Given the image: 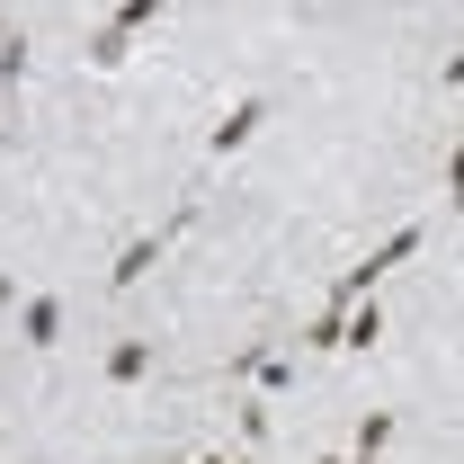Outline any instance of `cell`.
I'll return each mask as SVG.
<instances>
[{"mask_svg": "<svg viewBox=\"0 0 464 464\" xmlns=\"http://www.w3.org/2000/svg\"><path fill=\"white\" fill-rule=\"evenodd\" d=\"M259 125H268V99H241V108H232L224 125H215V134H206V152H215V161H232V152H241V143H250V134H259Z\"/></svg>", "mask_w": 464, "mask_h": 464, "instance_id": "cell-1", "label": "cell"}, {"mask_svg": "<svg viewBox=\"0 0 464 464\" xmlns=\"http://www.w3.org/2000/svg\"><path fill=\"white\" fill-rule=\"evenodd\" d=\"M152 259H161V232H134V241H125V250H116V268H108V286L125 295V286H143V268H152Z\"/></svg>", "mask_w": 464, "mask_h": 464, "instance_id": "cell-2", "label": "cell"}, {"mask_svg": "<svg viewBox=\"0 0 464 464\" xmlns=\"http://www.w3.org/2000/svg\"><path fill=\"white\" fill-rule=\"evenodd\" d=\"M18 331H27V348H54L63 340V304L54 295H27V304H18Z\"/></svg>", "mask_w": 464, "mask_h": 464, "instance_id": "cell-3", "label": "cell"}, {"mask_svg": "<svg viewBox=\"0 0 464 464\" xmlns=\"http://www.w3.org/2000/svg\"><path fill=\"white\" fill-rule=\"evenodd\" d=\"M152 357H161L152 340H116V348H108V384H143V375H152Z\"/></svg>", "mask_w": 464, "mask_h": 464, "instance_id": "cell-4", "label": "cell"}, {"mask_svg": "<svg viewBox=\"0 0 464 464\" xmlns=\"http://www.w3.org/2000/svg\"><path fill=\"white\" fill-rule=\"evenodd\" d=\"M393 447V411H366V429H357V456H384Z\"/></svg>", "mask_w": 464, "mask_h": 464, "instance_id": "cell-5", "label": "cell"}, {"mask_svg": "<svg viewBox=\"0 0 464 464\" xmlns=\"http://www.w3.org/2000/svg\"><path fill=\"white\" fill-rule=\"evenodd\" d=\"M384 340V313H375V304H366V313H348V348H375Z\"/></svg>", "mask_w": 464, "mask_h": 464, "instance_id": "cell-6", "label": "cell"}, {"mask_svg": "<svg viewBox=\"0 0 464 464\" xmlns=\"http://www.w3.org/2000/svg\"><path fill=\"white\" fill-rule=\"evenodd\" d=\"M447 206H464V134H456V152H447Z\"/></svg>", "mask_w": 464, "mask_h": 464, "instance_id": "cell-7", "label": "cell"}, {"mask_svg": "<svg viewBox=\"0 0 464 464\" xmlns=\"http://www.w3.org/2000/svg\"><path fill=\"white\" fill-rule=\"evenodd\" d=\"M456 81H464V54H447V90H456Z\"/></svg>", "mask_w": 464, "mask_h": 464, "instance_id": "cell-8", "label": "cell"}, {"mask_svg": "<svg viewBox=\"0 0 464 464\" xmlns=\"http://www.w3.org/2000/svg\"><path fill=\"white\" fill-rule=\"evenodd\" d=\"M197 464H232V456H197Z\"/></svg>", "mask_w": 464, "mask_h": 464, "instance_id": "cell-9", "label": "cell"}, {"mask_svg": "<svg viewBox=\"0 0 464 464\" xmlns=\"http://www.w3.org/2000/svg\"><path fill=\"white\" fill-rule=\"evenodd\" d=\"M0 54H9V27H0Z\"/></svg>", "mask_w": 464, "mask_h": 464, "instance_id": "cell-10", "label": "cell"}, {"mask_svg": "<svg viewBox=\"0 0 464 464\" xmlns=\"http://www.w3.org/2000/svg\"><path fill=\"white\" fill-rule=\"evenodd\" d=\"M322 464H348V456H322Z\"/></svg>", "mask_w": 464, "mask_h": 464, "instance_id": "cell-11", "label": "cell"}, {"mask_svg": "<svg viewBox=\"0 0 464 464\" xmlns=\"http://www.w3.org/2000/svg\"><path fill=\"white\" fill-rule=\"evenodd\" d=\"M232 464H250V456H232Z\"/></svg>", "mask_w": 464, "mask_h": 464, "instance_id": "cell-12", "label": "cell"}]
</instances>
